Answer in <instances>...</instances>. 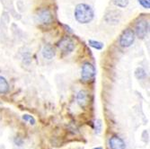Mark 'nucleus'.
<instances>
[{"mask_svg": "<svg viewBox=\"0 0 150 149\" xmlns=\"http://www.w3.org/2000/svg\"><path fill=\"white\" fill-rule=\"evenodd\" d=\"M74 16L77 23L81 24H87L93 19L94 12L91 6L81 3L76 5L74 11Z\"/></svg>", "mask_w": 150, "mask_h": 149, "instance_id": "obj_1", "label": "nucleus"}, {"mask_svg": "<svg viewBox=\"0 0 150 149\" xmlns=\"http://www.w3.org/2000/svg\"><path fill=\"white\" fill-rule=\"evenodd\" d=\"M35 22L39 24L48 25L53 22V16L51 12L47 8H42L37 11L35 13Z\"/></svg>", "mask_w": 150, "mask_h": 149, "instance_id": "obj_2", "label": "nucleus"}, {"mask_svg": "<svg viewBox=\"0 0 150 149\" xmlns=\"http://www.w3.org/2000/svg\"><path fill=\"white\" fill-rule=\"evenodd\" d=\"M135 38L136 36H135L134 31L128 28L122 32V33L120 36V39H119L120 45L123 48H129L134 43Z\"/></svg>", "mask_w": 150, "mask_h": 149, "instance_id": "obj_3", "label": "nucleus"}, {"mask_svg": "<svg viewBox=\"0 0 150 149\" xmlns=\"http://www.w3.org/2000/svg\"><path fill=\"white\" fill-rule=\"evenodd\" d=\"M95 76V68L91 63H85L81 69V80L85 83H89Z\"/></svg>", "mask_w": 150, "mask_h": 149, "instance_id": "obj_4", "label": "nucleus"}, {"mask_svg": "<svg viewBox=\"0 0 150 149\" xmlns=\"http://www.w3.org/2000/svg\"><path fill=\"white\" fill-rule=\"evenodd\" d=\"M58 47L63 55H69L75 49V42L70 38L67 37L60 40L58 44Z\"/></svg>", "mask_w": 150, "mask_h": 149, "instance_id": "obj_5", "label": "nucleus"}, {"mask_svg": "<svg viewBox=\"0 0 150 149\" xmlns=\"http://www.w3.org/2000/svg\"><path fill=\"white\" fill-rule=\"evenodd\" d=\"M149 30V23L146 20H140L137 23L135 27V33L139 39H144Z\"/></svg>", "mask_w": 150, "mask_h": 149, "instance_id": "obj_6", "label": "nucleus"}, {"mask_svg": "<svg viewBox=\"0 0 150 149\" xmlns=\"http://www.w3.org/2000/svg\"><path fill=\"white\" fill-rule=\"evenodd\" d=\"M120 18H121V13L118 10H109L106 12L104 16L105 22L112 25L118 24L120 21Z\"/></svg>", "mask_w": 150, "mask_h": 149, "instance_id": "obj_7", "label": "nucleus"}, {"mask_svg": "<svg viewBox=\"0 0 150 149\" xmlns=\"http://www.w3.org/2000/svg\"><path fill=\"white\" fill-rule=\"evenodd\" d=\"M109 145L111 149H125V142L118 136H112L109 140Z\"/></svg>", "mask_w": 150, "mask_h": 149, "instance_id": "obj_8", "label": "nucleus"}, {"mask_svg": "<svg viewBox=\"0 0 150 149\" xmlns=\"http://www.w3.org/2000/svg\"><path fill=\"white\" fill-rule=\"evenodd\" d=\"M42 57L46 59H52L56 55V52L55 49H53V47L50 44H46L43 46L42 50Z\"/></svg>", "mask_w": 150, "mask_h": 149, "instance_id": "obj_9", "label": "nucleus"}, {"mask_svg": "<svg viewBox=\"0 0 150 149\" xmlns=\"http://www.w3.org/2000/svg\"><path fill=\"white\" fill-rule=\"evenodd\" d=\"M76 101L77 103L81 107H86L88 103V95L87 93L84 90H81L76 94Z\"/></svg>", "mask_w": 150, "mask_h": 149, "instance_id": "obj_10", "label": "nucleus"}, {"mask_svg": "<svg viewBox=\"0 0 150 149\" xmlns=\"http://www.w3.org/2000/svg\"><path fill=\"white\" fill-rule=\"evenodd\" d=\"M9 91V85L7 80L2 76H0V93H6Z\"/></svg>", "mask_w": 150, "mask_h": 149, "instance_id": "obj_11", "label": "nucleus"}, {"mask_svg": "<svg viewBox=\"0 0 150 149\" xmlns=\"http://www.w3.org/2000/svg\"><path fill=\"white\" fill-rule=\"evenodd\" d=\"M88 44L92 48L97 49V50H102L103 49V47H104L103 42H98V40H88Z\"/></svg>", "mask_w": 150, "mask_h": 149, "instance_id": "obj_12", "label": "nucleus"}, {"mask_svg": "<svg viewBox=\"0 0 150 149\" xmlns=\"http://www.w3.org/2000/svg\"><path fill=\"white\" fill-rule=\"evenodd\" d=\"M135 76L137 79L141 80L146 77V71L142 67H138V68L135 70Z\"/></svg>", "mask_w": 150, "mask_h": 149, "instance_id": "obj_13", "label": "nucleus"}, {"mask_svg": "<svg viewBox=\"0 0 150 149\" xmlns=\"http://www.w3.org/2000/svg\"><path fill=\"white\" fill-rule=\"evenodd\" d=\"M113 4L120 8H125L129 5V0H113Z\"/></svg>", "mask_w": 150, "mask_h": 149, "instance_id": "obj_14", "label": "nucleus"}, {"mask_svg": "<svg viewBox=\"0 0 150 149\" xmlns=\"http://www.w3.org/2000/svg\"><path fill=\"white\" fill-rule=\"evenodd\" d=\"M23 119L26 122H29V124L31 125H34L35 124V119L32 116V115H29V114H24L23 115Z\"/></svg>", "mask_w": 150, "mask_h": 149, "instance_id": "obj_15", "label": "nucleus"}, {"mask_svg": "<svg viewBox=\"0 0 150 149\" xmlns=\"http://www.w3.org/2000/svg\"><path fill=\"white\" fill-rule=\"evenodd\" d=\"M138 2L144 8H146V9H149L150 8V2H149V0H138Z\"/></svg>", "mask_w": 150, "mask_h": 149, "instance_id": "obj_16", "label": "nucleus"}, {"mask_svg": "<svg viewBox=\"0 0 150 149\" xmlns=\"http://www.w3.org/2000/svg\"><path fill=\"white\" fill-rule=\"evenodd\" d=\"M102 130V121L101 119H97L95 121V131L97 134H99Z\"/></svg>", "mask_w": 150, "mask_h": 149, "instance_id": "obj_17", "label": "nucleus"}, {"mask_svg": "<svg viewBox=\"0 0 150 149\" xmlns=\"http://www.w3.org/2000/svg\"><path fill=\"white\" fill-rule=\"evenodd\" d=\"M93 149H103V147L99 146V147H95V148H93Z\"/></svg>", "mask_w": 150, "mask_h": 149, "instance_id": "obj_18", "label": "nucleus"}]
</instances>
